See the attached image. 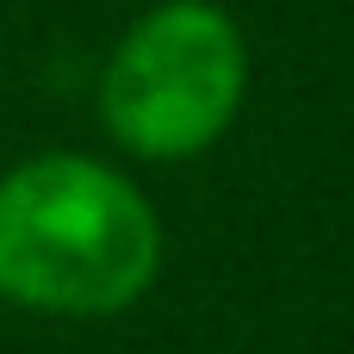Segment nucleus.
<instances>
[{"instance_id": "f257e3e1", "label": "nucleus", "mask_w": 354, "mask_h": 354, "mask_svg": "<svg viewBox=\"0 0 354 354\" xmlns=\"http://www.w3.org/2000/svg\"><path fill=\"white\" fill-rule=\"evenodd\" d=\"M162 274L149 193L100 156H31L0 174V299L37 317H118Z\"/></svg>"}, {"instance_id": "f03ea898", "label": "nucleus", "mask_w": 354, "mask_h": 354, "mask_svg": "<svg viewBox=\"0 0 354 354\" xmlns=\"http://www.w3.org/2000/svg\"><path fill=\"white\" fill-rule=\"evenodd\" d=\"M249 44L218 0L149 6L100 68V124L137 162H193L243 112Z\"/></svg>"}]
</instances>
